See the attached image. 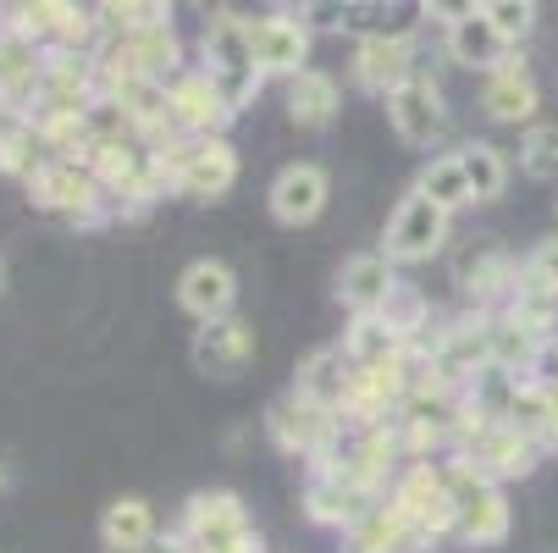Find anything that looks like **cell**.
Listing matches in <instances>:
<instances>
[{"mask_svg": "<svg viewBox=\"0 0 558 553\" xmlns=\"http://www.w3.org/2000/svg\"><path fill=\"white\" fill-rule=\"evenodd\" d=\"M199 67L216 84V95L227 100V111L238 117L244 106H255L266 72L255 67V50H250V17L238 12H216L199 34Z\"/></svg>", "mask_w": 558, "mask_h": 553, "instance_id": "6da1fadb", "label": "cell"}, {"mask_svg": "<svg viewBox=\"0 0 558 553\" xmlns=\"http://www.w3.org/2000/svg\"><path fill=\"white\" fill-rule=\"evenodd\" d=\"M155 172H161L167 194L221 200V194L238 183V149H232V139H189V133H172L167 144H155Z\"/></svg>", "mask_w": 558, "mask_h": 553, "instance_id": "7a4b0ae2", "label": "cell"}, {"mask_svg": "<svg viewBox=\"0 0 558 553\" xmlns=\"http://www.w3.org/2000/svg\"><path fill=\"white\" fill-rule=\"evenodd\" d=\"M343 432H349V426H343L338 410L304 399V393H293V387L277 393V399L266 405V437H271L288 459H304V470L327 465V459L338 454Z\"/></svg>", "mask_w": 558, "mask_h": 553, "instance_id": "3957f363", "label": "cell"}, {"mask_svg": "<svg viewBox=\"0 0 558 553\" xmlns=\"http://www.w3.org/2000/svg\"><path fill=\"white\" fill-rule=\"evenodd\" d=\"M28 205L34 211H50V216H66L72 227H100V221H117L106 189L95 183L89 167H77V161H45L28 183Z\"/></svg>", "mask_w": 558, "mask_h": 553, "instance_id": "277c9868", "label": "cell"}, {"mask_svg": "<svg viewBox=\"0 0 558 553\" xmlns=\"http://www.w3.org/2000/svg\"><path fill=\"white\" fill-rule=\"evenodd\" d=\"M448 488H453V504H459V526H453V542L464 548H498L509 537V498L493 477H482L475 465H464L459 454H448Z\"/></svg>", "mask_w": 558, "mask_h": 553, "instance_id": "5b68a950", "label": "cell"}, {"mask_svg": "<svg viewBox=\"0 0 558 553\" xmlns=\"http://www.w3.org/2000/svg\"><path fill=\"white\" fill-rule=\"evenodd\" d=\"M183 542L194 553H260V531L244 509L238 493H194L183 504V520H178Z\"/></svg>", "mask_w": 558, "mask_h": 553, "instance_id": "8992f818", "label": "cell"}, {"mask_svg": "<svg viewBox=\"0 0 558 553\" xmlns=\"http://www.w3.org/2000/svg\"><path fill=\"white\" fill-rule=\"evenodd\" d=\"M387 504L404 515L410 526H421L426 542H448L453 526H459V504H453V488H448V470L432 465V459H410L404 470H398Z\"/></svg>", "mask_w": 558, "mask_h": 553, "instance_id": "52a82bcc", "label": "cell"}, {"mask_svg": "<svg viewBox=\"0 0 558 553\" xmlns=\"http://www.w3.org/2000/svg\"><path fill=\"white\" fill-rule=\"evenodd\" d=\"M398 459H404V448H398V432L387 421V426H349L327 465L338 477H349L354 488H365L371 498H387L398 482Z\"/></svg>", "mask_w": 558, "mask_h": 553, "instance_id": "ba28073f", "label": "cell"}, {"mask_svg": "<svg viewBox=\"0 0 558 553\" xmlns=\"http://www.w3.org/2000/svg\"><path fill=\"white\" fill-rule=\"evenodd\" d=\"M448 211L442 205H432L426 194H404L398 200V211L387 216V232H381V255L392 261V266H421V261H432L442 244H448Z\"/></svg>", "mask_w": 558, "mask_h": 553, "instance_id": "9c48e42d", "label": "cell"}, {"mask_svg": "<svg viewBox=\"0 0 558 553\" xmlns=\"http://www.w3.org/2000/svg\"><path fill=\"white\" fill-rule=\"evenodd\" d=\"M189 360L199 376L210 382H232L244 376L255 365V327L244 322V315H221V322H205L189 344Z\"/></svg>", "mask_w": 558, "mask_h": 553, "instance_id": "30bf717a", "label": "cell"}, {"mask_svg": "<svg viewBox=\"0 0 558 553\" xmlns=\"http://www.w3.org/2000/svg\"><path fill=\"white\" fill-rule=\"evenodd\" d=\"M250 50H255V67L266 77H293L304 72V56H310V28H304V12H260L250 17Z\"/></svg>", "mask_w": 558, "mask_h": 553, "instance_id": "8fae6325", "label": "cell"}, {"mask_svg": "<svg viewBox=\"0 0 558 553\" xmlns=\"http://www.w3.org/2000/svg\"><path fill=\"white\" fill-rule=\"evenodd\" d=\"M415 39L410 34H360L354 45V84L365 95H398L415 77Z\"/></svg>", "mask_w": 558, "mask_h": 553, "instance_id": "7c38bea8", "label": "cell"}, {"mask_svg": "<svg viewBox=\"0 0 558 553\" xmlns=\"http://www.w3.org/2000/svg\"><path fill=\"white\" fill-rule=\"evenodd\" d=\"M167 100H172V128L189 133V139H227V100L216 95V84L205 77V67H183L172 84H167Z\"/></svg>", "mask_w": 558, "mask_h": 553, "instance_id": "4fadbf2b", "label": "cell"}, {"mask_svg": "<svg viewBox=\"0 0 558 553\" xmlns=\"http://www.w3.org/2000/svg\"><path fill=\"white\" fill-rule=\"evenodd\" d=\"M387 122L392 133L415 144V149H432L442 133H448V106H442V89L432 84L426 72H415L398 95H387Z\"/></svg>", "mask_w": 558, "mask_h": 553, "instance_id": "5bb4252c", "label": "cell"}, {"mask_svg": "<svg viewBox=\"0 0 558 553\" xmlns=\"http://www.w3.org/2000/svg\"><path fill=\"white\" fill-rule=\"evenodd\" d=\"M459 288H464V299L475 304V310H487V315H498L504 304H514V293H520V261L509 255V250H498V244H475L464 261H459Z\"/></svg>", "mask_w": 558, "mask_h": 553, "instance_id": "9a60e30c", "label": "cell"}, {"mask_svg": "<svg viewBox=\"0 0 558 553\" xmlns=\"http://www.w3.org/2000/svg\"><path fill=\"white\" fill-rule=\"evenodd\" d=\"M381 498H371L365 488H354L349 477H338L332 465H315L304 470V515L327 531H349L360 515H371Z\"/></svg>", "mask_w": 558, "mask_h": 553, "instance_id": "2e32d148", "label": "cell"}, {"mask_svg": "<svg viewBox=\"0 0 558 553\" xmlns=\"http://www.w3.org/2000/svg\"><path fill=\"white\" fill-rule=\"evenodd\" d=\"M327 200H332V183H327V172L315 167V161L282 167V172L271 178V189H266V205H271V216H277L282 227H310L315 216L327 211Z\"/></svg>", "mask_w": 558, "mask_h": 553, "instance_id": "e0dca14e", "label": "cell"}, {"mask_svg": "<svg viewBox=\"0 0 558 553\" xmlns=\"http://www.w3.org/2000/svg\"><path fill=\"white\" fill-rule=\"evenodd\" d=\"M536 454H542V448H536V443H525L509 421L487 426L475 443H464V448H459V459H464V465H475L482 477H493L498 488H504V482H525L531 470H536Z\"/></svg>", "mask_w": 558, "mask_h": 553, "instance_id": "ac0fdd59", "label": "cell"}, {"mask_svg": "<svg viewBox=\"0 0 558 553\" xmlns=\"http://www.w3.org/2000/svg\"><path fill=\"white\" fill-rule=\"evenodd\" d=\"M178 304L194 315L199 327L232 315V304H238V277H232V266H227V261H210V255H205V261H189L183 277H178Z\"/></svg>", "mask_w": 558, "mask_h": 553, "instance_id": "d6986e66", "label": "cell"}, {"mask_svg": "<svg viewBox=\"0 0 558 553\" xmlns=\"http://www.w3.org/2000/svg\"><path fill=\"white\" fill-rule=\"evenodd\" d=\"M448 56L459 61V67H475V72H498L504 61H514L509 56V45H504V34L487 23V7H459L453 17H448Z\"/></svg>", "mask_w": 558, "mask_h": 553, "instance_id": "ffe728a7", "label": "cell"}, {"mask_svg": "<svg viewBox=\"0 0 558 553\" xmlns=\"http://www.w3.org/2000/svg\"><path fill=\"white\" fill-rule=\"evenodd\" d=\"M426 548H432V542H426V531H421V526H410V520L398 515L387 498L343 531V553H426Z\"/></svg>", "mask_w": 558, "mask_h": 553, "instance_id": "44dd1931", "label": "cell"}, {"mask_svg": "<svg viewBox=\"0 0 558 553\" xmlns=\"http://www.w3.org/2000/svg\"><path fill=\"white\" fill-rule=\"evenodd\" d=\"M392 288H398V272H392V261L381 250L376 255H349L343 272H338V304L349 315H376Z\"/></svg>", "mask_w": 558, "mask_h": 553, "instance_id": "7402d4cb", "label": "cell"}, {"mask_svg": "<svg viewBox=\"0 0 558 553\" xmlns=\"http://www.w3.org/2000/svg\"><path fill=\"white\" fill-rule=\"evenodd\" d=\"M349 382H354V360H349V349H343V344H327V349L304 354V360H299V371H293V393H304V399L327 405V410H343Z\"/></svg>", "mask_w": 558, "mask_h": 553, "instance_id": "603a6c76", "label": "cell"}, {"mask_svg": "<svg viewBox=\"0 0 558 553\" xmlns=\"http://www.w3.org/2000/svg\"><path fill=\"white\" fill-rule=\"evenodd\" d=\"M338 111H343V89H338V77H332V72L304 67L293 84H288V122H293V128L322 133V128L338 122Z\"/></svg>", "mask_w": 558, "mask_h": 553, "instance_id": "cb8c5ba5", "label": "cell"}, {"mask_svg": "<svg viewBox=\"0 0 558 553\" xmlns=\"http://www.w3.org/2000/svg\"><path fill=\"white\" fill-rule=\"evenodd\" d=\"M536 106H542V95H536V84H531V72H525V61H504L498 72H487L482 77V111L493 117V122H531L536 117Z\"/></svg>", "mask_w": 558, "mask_h": 553, "instance_id": "d4e9b609", "label": "cell"}, {"mask_svg": "<svg viewBox=\"0 0 558 553\" xmlns=\"http://www.w3.org/2000/svg\"><path fill=\"white\" fill-rule=\"evenodd\" d=\"M155 509L144 504V498H111L106 504V515H100V548L106 553H149L155 548Z\"/></svg>", "mask_w": 558, "mask_h": 553, "instance_id": "484cf974", "label": "cell"}, {"mask_svg": "<svg viewBox=\"0 0 558 553\" xmlns=\"http://www.w3.org/2000/svg\"><path fill=\"white\" fill-rule=\"evenodd\" d=\"M122 39H128L138 72L155 77V84H172V77L183 72V45H178V28L172 23H149V28H133Z\"/></svg>", "mask_w": 558, "mask_h": 553, "instance_id": "4316f807", "label": "cell"}, {"mask_svg": "<svg viewBox=\"0 0 558 553\" xmlns=\"http://www.w3.org/2000/svg\"><path fill=\"white\" fill-rule=\"evenodd\" d=\"M376 315L387 322V333H392L398 344H426V338H432V299H426V288H415V282H404V277H398V288L387 293V304H381Z\"/></svg>", "mask_w": 558, "mask_h": 553, "instance_id": "83f0119b", "label": "cell"}, {"mask_svg": "<svg viewBox=\"0 0 558 553\" xmlns=\"http://www.w3.org/2000/svg\"><path fill=\"white\" fill-rule=\"evenodd\" d=\"M453 155H459V167H464V183H470L475 205H487V200H498V194L509 189V155H504L498 144L470 139V144H459Z\"/></svg>", "mask_w": 558, "mask_h": 553, "instance_id": "f1b7e54d", "label": "cell"}, {"mask_svg": "<svg viewBox=\"0 0 558 553\" xmlns=\"http://www.w3.org/2000/svg\"><path fill=\"white\" fill-rule=\"evenodd\" d=\"M45 161H50V149H45V139H39V128L28 117L0 128V178H23L28 183Z\"/></svg>", "mask_w": 558, "mask_h": 553, "instance_id": "f546056e", "label": "cell"}, {"mask_svg": "<svg viewBox=\"0 0 558 553\" xmlns=\"http://www.w3.org/2000/svg\"><path fill=\"white\" fill-rule=\"evenodd\" d=\"M520 387H525V376H514V371H504V365H487L482 376L464 387V405L482 416L487 426H498V421H509V405H514Z\"/></svg>", "mask_w": 558, "mask_h": 553, "instance_id": "4dcf8cb0", "label": "cell"}, {"mask_svg": "<svg viewBox=\"0 0 558 553\" xmlns=\"http://www.w3.org/2000/svg\"><path fill=\"white\" fill-rule=\"evenodd\" d=\"M415 194H426V200L442 205L448 216L464 211V205H475V194H470V183H464V167H459V155H432V161L421 167V178H415Z\"/></svg>", "mask_w": 558, "mask_h": 553, "instance_id": "1f68e13d", "label": "cell"}, {"mask_svg": "<svg viewBox=\"0 0 558 553\" xmlns=\"http://www.w3.org/2000/svg\"><path fill=\"white\" fill-rule=\"evenodd\" d=\"M343 349H349V360H354L360 371H365V365H387L392 354H404V344H398V338L387 333L381 315H349Z\"/></svg>", "mask_w": 558, "mask_h": 553, "instance_id": "d6a6232c", "label": "cell"}, {"mask_svg": "<svg viewBox=\"0 0 558 553\" xmlns=\"http://www.w3.org/2000/svg\"><path fill=\"white\" fill-rule=\"evenodd\" d=\"M536 344H542V338H536L531 327H520L509 310H498V315H493V365H504V371L525 376V371H531Z\"/></svg>", "mask_w": 558, "mask_h": 553, "instance_id": "836d02e7", "label": "cell"}, {"mask_svg": "<svg viewBox=\"0 0 558 553\" xmlns=\"http://www.w3.org/2000/svg\"><path fill=\"white\" fill-rule=\"evenodd\" d=\"M547 421H553V393L536 387V382H525V387L514 393V405H509V426H514L525 443L547 448Z\"/></svg>", "mask_w": 558, "mask_h": 553, "instance_id": "e575fe53", "label": "cell"}, {"mask_svg": "<svg viewBox=\"0 0 558 553\" xmlns=\"http://www.w3.org/2000/svg\"><path fill=\"white\" fill-rule=\"evenodd\" d=\"M520 172L536 178V183L558 178V128L553 122H531L525 128V139H520Z\"/></svg>", "mask_w": 558, "mask_h": 553, "instance_id": "d590c367", "label": "cell"}, {"mask_svg": "<svg viewBox=\"0 0 558 553\" xmlns=\"http://www.w3.org/2000/svg\"><path fill=\"white\" fill-rule=\"evenodd\" d=\"M520 293L558 299V239H542V244L520 261Z\"/></svg>", "mask_w": 558, "mask_h": 553, "instance_id": "8d00e7d4", "label": "cell"}, {"mask_svg": "<svg viewBox=\"0 0 558 553\" xmlns=\"http://www.w3.org/2000/svg\"><path fill=\"white\" fill-rule=\"evenodd\" d=\"M487 23L504 34V45H520L536 28V7L531 0H487Z\"/></svg>", "mask_w": 558, "mask_h": 553, "instance_id": "74e56055", "label": "cell"}, {"mask_svg": "<svg viewBox=\"0 0 558 553\" xmlns=\"http://www.w3.org/2000/svg\"><path fill=\"white\" fill-rule=\"evenodd\" d=\"M525 382H536V387L558 393V333L536 344V354H531V371H525Z\"/></svg>", "mask_w": 558, "mask_h": 553, "instance_id": "f35d334b", "label": "cell"}, {"mask_svg": "<svg viewBox=\"0 0 558 553\" xmlns=\"http://www.w3.org/2000/svg\"><path fill=\"white\" fill-rule=\"evenodd\" d=\"M547 448H558V393H553V421H547Z\"/></svg>", "mask_w": 558, "mask_h": 553, "instance_id": "ab89813d", "label": "cell"}, {"mask_svg": "<svg viewBox=\"0 0 558 553\" xmlns=\"http://www.w3.org/2000/svg\"><path fill=\"white\" fill-rule=\"evenodd\" d=\"M17 117H23V111H12L7 100H0V128H7V122H17Z\"/></svg>", "mask_w": 558, "mask_h": 553, "instance_id": "60d3db41", "label": "cell"}, {"mask_svg": "<svg viewBox=\"0 0 558 553\" xmlns=\"http://www.w3.org/2000/svg\"><path fill=\"white\" fill-rule=\"evenodd\" d=\"M0 293H7V255H0Z\"/></svg>", "mask_w": 558, "mask_h": 553, "instance_id": "b9f144b4", "label": "cell"}, {"mask_svg": "<svg viewBox=\"0 0 558 553\" xmlns=\"http://www.w3.org/2000/svg\"><path fill=\"white\" fill-rule=\"evenodd\" d=\"M0 493H7V465H0Z\"/></svg>", "mask_w": 558, "mask_h": 553, "instance_id": "7bdbcfd3", "label": "cell"}]
</instances>
